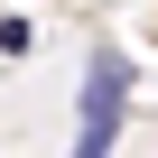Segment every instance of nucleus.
I'll return each instance as SVG.
<instances>
[{
    "mask_svg": "<svg viewBox=\"0 0 158 158\" xmlns=\"http://www.w3.org/2000/svg\"><path fill=\"white\" fill-rule=\"evenodd\" d=\"M121 102H130V56H93V74H84V130H74V158H112V139H121Z\"/></svg>",
    "mask_w": 158,
    "mask_h": 158,
    "instance_id": "nucleus-1",
    "label": "nucleus"
}]
</instances>
